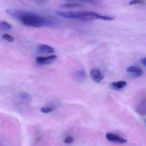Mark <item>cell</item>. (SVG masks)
Listing matches in <instances>:
<instances>
[{"instance_id": "12", "label": "cell", "mask_w": 146, "mask_h": 146, "mask_svg": "<svg viewBox=\"0 0 146 146\" xmlns=\"http://www.w3.org/2000/svg\"><path fill=\"white\" fill-rule=\"evenodd\" d=\"M12 28V26L6 21L0 22V31H7Z\"/></svg>"}, {"instance_id": "6", "label": "cell", "mask_w": 146, "mask_h": 146, "mask_svg": "<svg viewBox=\"0 0 146 146\" xmlns=\"http://www.w3.org/2000/svg\"><path fill=\"white\" fill-rule=\"evenodd\" d=\"M57 56L55 55L49 56L46 57H38L36 59L37 62L40 64H46L52 62L53 61L56 59Z\"/></svg>"}, {"instance_id": "9", "label": "cell", "mask_w": 146, "mask_h": 146, "mask_svg": "<svg viewBox=\"0 0 146 146\" xmlns=\"http://www.w3.org/2000/svg\"><path fill=\"white\" fill-rule=\"evenodd\" d=\"M75 77L79 82H83L86 79V74L83 70H77L75 74Z\"/></svg>"}, {"instance_id": "21", "label": "cell", "mask_w": 146, "mask_h": 146, "mask_svg": "<svg viewBox=\"0 0 146 146\" xmlns=\"http://www.w3.org/2000/svg\"><path fill=\"white\" fill-rule=\"evenodd\" d=\"M145 121V122H146V119Z\"/></svg>"}, {"instance_id": "5", "label": "cell", "mask_w": 146, "mask_h": 146, "mask_svg": "<svg viewBox=\"0 0 146 146\" xmlns=\"http://www.w3.org/2000/svg\"><path fill=\"white\" fill-rule=\"evenodd\" d=\"M90 75L93 80L96 82L99 83L104 79V77L101 73L100 70L97 69H94L90 72Z\"/></svg>"}, {"instance_id": "17", "label": "cell", "mask_w": 146, "mask_h": 146, "mask_svg": "<svg viewBox=\"0 0 146 146\" xmlns=\"http://www.w3.org/2000/svg\"><path fill=\"white\" fill-rule=\"evenodd\" d=\"M74 139L72 137H68L64 140V142L66 144H70L72 143L74 141Z\"/></svg>"}, {"instance_id": "8", "label": "cell", "mask_w": 146, "mask_h": 146, "mask_svg": "<svg viewBox=\"0 0 146 146\" xmlns=\"http://www.w3.org/2000/svg\"><path fill=\"white\" fill-rule=\"evenodd\" d=\"M38 50L39 52L44 54H52L54 52V49L53 47L47 45H39L38 46Z\"/></svg>"}, {"instance_id": "1", "label": "cell", "mask_w": 146, "mask_h": 146, "mask_svg": "<svg viewBox=\"0 0 146 146\" xmlns=\"http://www.w3.org/2000/svg\"><path fill=\"white\" fill-rule=\"evenodd\" d=\"M57 15L61 17L69 19H78L82 20L101 19L105 21H112L115 17L101 15L93 11H66L56 12Z\"/></svg>"}, {"instance_id": "11", "label": "cell", "mask_w": 146, "mask_h": 146, "mask_svg": "<svg viewBox=\"0 0 146 146\" xmlns=\"http://www.w3.org/2000/svg\"><path fill=\"white\" fill-rule=\"evenodd\" d=\"M137 112L141 115H145L146 114V98L143 100L141 103L139 108L137 109Z\"/></svg>"}, {"instance_id": "13", "label": "cell", "mask_w": 146, "mask_h": 146, "mask_svg": "<svg viewBox=\"0 0 146 146\" xmlns=\"http://www.w3.org/2000/svg\"><path fill=\"white\" fill-rule=\"evenodd\" d=\"M2 38L9 42H13L14 41V37L9 34L5 33L2 36Z\"/></svg>"}, {"instance_id": "14", "label": "cell", "mask_w": 146, "mask_h": 146, "mask_svg": "<svg viewBox=\"0 0 146 146\" xmlns=\"http://www.w3.org/2000/svg\"><path fill=\"white\" fill-rule=\"evenodd\" d=\"M80 6L79 3H65L62 5V8H70L76 7Z\"/></svg>"}, {"instance_id": "7", "label": "cell", "mask_w": 146, "mask_h": 146, "mask_svg": "<svg viewBox=\"0 0 146 146\" xmlns=\"http://www.w3.org/2000/svg\"><path fill=\"white\" fill-rule=\"evenodd\" d=\"M127 72L132 76L139 77L143 74V71L141 69L135 67H130L127 69Z\"/></svg>"}, {"instance_id": "18", "label": "cell", "mask_w": 146, "mask_h": 146, "mask_svg": "<svg viewBox=\"0 0 146 146\" xmlns=\"http://www.w3.org/2000/svg\"><path fill=\"white\" fill-rule=\"evenodd\" d=\"M68 1H80L86 2H90L93 1L94 0H68Z\"/></svg>"}, {"instance_id": "16", "label": "cell", "mask_w": 146, "mask_h": 146, "mask_svg": "<svg viewBox=\"0 0 146 146\" xmlns=\"http://www.w3.org/2000/svg\"><path fill=\"white\" fill-rule=\"evenodd\" d=\"M41 112L43 113H49L54 111V109L50 107H43L40 109Z\"/></svg>"}, {"instance_id": "4", "label": "cell", "mask_w": 146, "mask_h": 146, "mask_svg": "<svg viewBox=\"0 0 146 146\" xmlns=\"http://www.w3.org/2000/svg\"><path fill=\"white\" fill-rule=\"evenodd\" d=\"M106 138L107 140L111 142H115L118 144H123L127 143V140L115 134L108 133L106 135Z\"/></svg>"}, {"instance_id": "10", "label": "cell", "mask_w": 146, "mask_h": 146, "mask_svg": "<svg viewBox=\"0 0 146 146\" xmlns=\"http://www.w3.org/2000/svg\"><path fill=\"white\" fill-rule=\"evenodd\" d=\"M127 83L124 81H118L117 82H112L111 84V86L115 90H119L122 89L127 85Z\"/></svg>"}, {"instance_id": "2", "label": "cell", "mask_w": 146, "mask_h": 146, "mask_svg": "<svg viewBox=\"0 0 146 146\" xmlns=\"http://www.w3.org/2000/svg\"><path fill=\"white\" fill-rule=\"evenodd\" d=\"M19 20L25 25L34 27H41L47 24V19L34 13L28 12L20 18Z\"/></svg>"}, {"instance_id": "15", "label": "cell", "mask_w": 146, "mask_h": 146, "mask_svg": "<svg viewBox=\"0 0 146 146\" xmlns=\"http://www.w3.org/2000/svg\"><path fill=\"white\" fill-rule=\"evenodd\" d=\"M146 3L144 0H132L129 3L130 5H135V4H142L144 5Z\"/></svg>"}, {"instance_id": "19", "label": "cell", "mask_w": 146, "mask_h": 146, "mask_svg": "<svg viewBox=\"0 0 146 146\" xmlns=\"http://www.w3.org/2000/svg\"><path fill=\"white\" fill-rule=\"evenodd\" d=\"M141 62L145 67H146V57L142 59L141 60Z\"/></svg>"}, {"instance_id": "20", "label": "cell", "mask_w": 146, "mask_h": 146, "mask_svg": "<svg viewBox=\"0 0 146 146\" xmlns=\"http://www.w3.org/2000/svg\"><path fill=\"white\" fill-rule=\"evenodd\" d=\"M38 1H47V0H38Z\"/></svg>"}, {"instance_id": "3", "label": "cell", "mask_w": 146, "mask_h": 146, "mask_svg": "<svg viewBox=\"0 0 146 146\" xmlns=\"http://www.w3.org/2000/svg\"><path fill=\"white\" fill-rule=\"evenodd\" d=\"M29 12L19 10L16 9L10 8L6 9V13L9 15L16 19H19L20 18L26 15Z\"/></svg>"}]
</instances>
